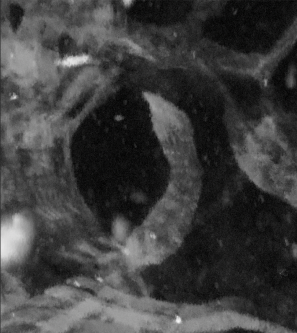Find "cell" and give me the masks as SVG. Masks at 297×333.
Masks as SVG:
<instances>
[{"mask_svg": "<svg viewBox=\"0 0 297 333\" xmlns=\"http://www.w3.org/2000/svg\"><path fill=\"white\" fill-rule=\"evenodd\" d=\"M85 61V58L84 56L75 57L69 58L66 60V64L68 65H77L78 64L82 63Z\"/></svg>", "mask_w": 297, "mask_h": 333, "instance_id": "obj_1", "label": "cell"}]
</instances>
